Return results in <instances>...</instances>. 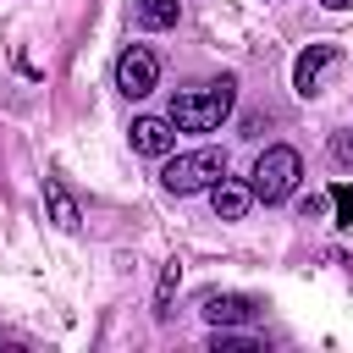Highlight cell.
Wrapping results in <instances>:
<instances>
[{
  "label": "cell",
  "mask_w": 353,
  "mask_h": 353,
  "mask_svg": "<svg viewBox=\"0 0 353 353\" xmlns=\"http://www.w3.org/2000/svg\"><path fill=\"white\" fill-rule=\"evenodd\" d=\"M232 99H237V83L232 77H221L210 88H188V94L171 99V127L176 132H210V127H221L232 116Z\"/></svg>",
  "instance_id": "1"
},
{
  "label": "cell",
  "mask_w": 353,
  "mask_h": 353,
  "mask_svg": "<svg viewBox=\"0 0 353 353\" xmlns=\"http://www.w3.org/2000/svg\"><path fill=\"white\" fill-rule=\"evenodd\" d=\"M298 176H303V160H298V149H287V143H270L259 160H254V199H265V204H281V199H292V188H298Z\"/></svg>",
  "instance_id": "2"
},
{
  "label": "cell",
  "mask_w": 353,
  "mask_h": 353,
  "mask_svg": "<svg viewBox=\"0 0 353 353\" xmlns=\"http://www.w3.org/2000/svg\"><path fill=\"white\" fill-rule=\"evenodd\" d=\"M221 176H226V154H221V149H188V154L165 160V171H160L165 193H204V188H215Z\"/></svg>",
  "instance_id": "3"
},
{
  "label": "cell",
  "mask_w": 353,
  "mask_h": 353,
  "mask_svg": "<svg viewBox=\"0 0 353 353\" xmlns=\"http://www.w3.org/2000/svg\"><path fill=\"white\" fill-rule=\"evenodd\" d=\"M154 83H160V55L149 44H127L116 61V88L127 99H143V94H154Z\"/></svg>",
  "instance_id": "4"
},
{
  "label": "cell",
  "mask_w": 353,
  "mask_h": 353,
  "mask_svg": "<svg viewBox=\"0 0 353 353\" xmlns=\"http://www.w3.org/2000/svg\"><path fill=\"white\" fill-rule=\"evenodd\" d=\"M199 309H204L210 325H248L259 314V298H248V292H204Z\"/></svg>",
  "instance_id": "5"
},
{
  "label": "cell",
  "mask_w": 353,
  "mask_h": 353,
  "mask_svg": "<svg viewBox=\"0 0 353 353\" xmlns=\"http://www.w3.org/2000/svg\"><path fill=\"white\" fill-rule=\"evenodd\" d=\"M171 143H176L171 116H138V121H132V149H138V154L160 160V154H171Z\"/></svg>",
  "instance_id": "6"
},
{
  "label": "cell",
  "mask_w": 353,
  "mask_h": 353,
  "mask_svg": "<svg viewBox=\"0 0 353 353\" xmlns=\"http://www.w3.org/2000/svg\"><path fill=\"white\" fill-rule=\"evenodd\" d=\"M336 61V44H309L303 55H298V66H292V88L309 99V94H320V72Z\"/></svg>",
  "instance_id": "7"
},
{
  "label": "cell",
  "mask_w": 353,
  "mask_h": 353,
  "mask_svg": "<svg viewBox=\"0 0 353 353\" xmlns=\"http://www.w3.org/2000/svg\"><path fill=\"white\" fill-rule=\"evenodd\" d=\"M248 204H254V188H243V182H226V176H221V182L210 188V210H215L221 221H243Z\"/></svg>",
  "instance_id": "8"
},
{
  "label": "cell",
  "mask_w": 353,
  "mask_h": 353,
  "mask_svg": "<svg viewBox=\"0 0 353 353\" xmlns=\"http://www.w3.org/2000/svg\"><path fill=\"white\" fill-rule=\"evenodd\" d=\"M44 210H50V221H55L61 232H77V221H83V215H77V199H72L55 176L44 182Z\"/></svg>",
  "instance_id": "9"
},
{
  "label": "cell",
  "mask_w": 353,
  "mask_h": 353,
  "mask_svg": "<svg viewBox=\"0 0 353 353\" xmlns=\"http://www.w3.org/2000/svg\"><path fill=\"white\" fill-rule=\"evenodd\" d=\"M182 6L176 0H132V22L138 28H176Z\"/></svg>",
  "instance_id": "10"
},
{
  "label": "cell",
  "mask_w": 353,
  "mask_h": 353,
  "mask_svg": "<svg viewBox=\"0 0 353 353\" xmlns=\"http://www.w3.org/2000/svg\"><path fill=\"white\" fill-rule=\"evenodd\" d=\"M176 281H182V270H176V259H171V265L160 270V292H154V314H160V320L171 314V292H176Z\"/></svg>",
  "instance_id": "11"
},
{
  "label": "cell",
  "mask_w": 353,
  "mask_h": 353,
  "mask_svg": "<svg viewBox=\"0 0 353 353\" xmlns=\"http://www.w3.org/2000/svg\"><path fill=\"white\" fill-rule=\"evenodd\" d=\"M210 347H215V353H259V342H254V336H232L226 325H215Z\"/></svg>",
  "instance_id": "12"
},
{
  "label": "cell",
  "mask_w": 353,
  "mask_h": 353,
  "mask_svg": "<svg viewBox=\"0 0 353 353\" xmlns=\"http://www.w3.org/2000/svg\"><path fill=\"white\" fill-rule=\"evenodd\" d=\"M331 160H336V165H353V127L331 132Z\"/></svg>",
  "instance_id": "13"
},
{
  "label": "cell",
  "mask_w": 353,
  "mask_h": 353,
  "mask_svg": "<svg viewBox=\"0 0 353 353\" xmlns=\"http://www.w3.org/2000/svg\"><path fill=\"white\" fill-rule=\"evenodd\" d=\"M331 204H336V221L347 226V221H353V188H347V182H336V188H331Z\"/></svg>",
  "instance_id": "14"
},
{
  "label": "cell",
  "mask_w": 353,
  "mask_h": 353,
  "mask_svg": "<svg viewBox=\"0 0 353 353\" xmlns=\"http://www.w3.org/2000/svg\"><path fill=\"white\" fill-rule=\"evenodd\" d=\"M325 11H353V0H320Z\"/></svg>",
  "instance_id": "15"
}]
</instances>
